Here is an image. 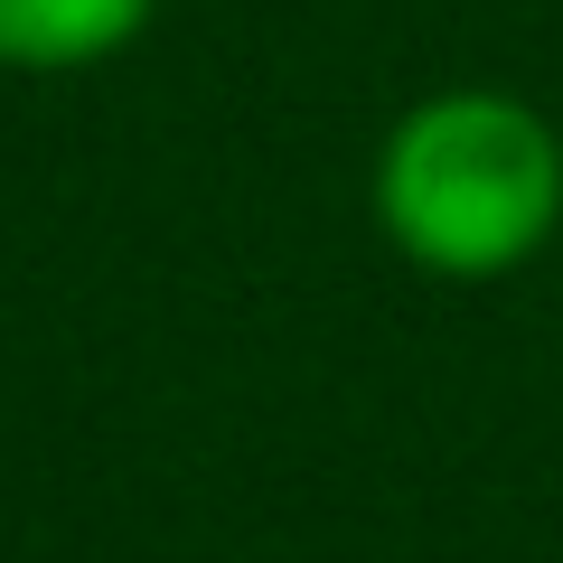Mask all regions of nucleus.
Segmentation results:
<instances>
[{"instance_id":"obj_1","label":"nucleus","mask_w":563,"mask_h":563,"mask_svg":"<svg viewBox=\"0 0 563 563\" xmlns=\"http://www.w3.org/2000/svg\"><path fill=\"white\" fill-rule=\"evenodd\" d=\"M385 244L432 282H507L563 225V132L526 95L442 85L385 122L366 161Z\"/></svg>"},{"instance_id":"obj_2","label":"nucleus","mask_w":563,"mask_h":563,"mask_svg":"<svg viewBox=\"0 0 563 563\" xmlns=\"http://www.w3.org/2000/svg\"><path fill=\"white\" fill-rule=\"evenodd\" d=\"M161 0H0V76H85L141 47Z\"/></svg>"}]
</instances>
